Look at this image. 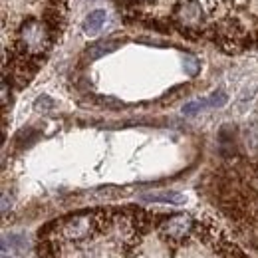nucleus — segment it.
<instances>
[{
	"label": "nucleus",
	"mask_w": 258,
	"mask_h": 258,
	"mask_svg": "<svg viewBox=\"0 0 258 258\" xmlns=\"http://www.w3.org/2000/svg\"><path fill=\"white\" fill-rule=\"evenodd\" d=\"M52 107H54V101L48 96H40L36 99V103H34V109L36 111H50Z\"/></svg>",
	"instance_id": "obj_10"
},
{
	"label": "nucleus",
	"mask_w": 258,
	"mask_h": 258,
	"mask_svg": "<svg viewBox=\"0 0 258 258\" xmlns=\"http://www.w3.org/2000/svg\"><path fill=\"white\" fill-rule=\"evenodd\" d=\"M185 72L189 74V76H197L199 74V70H201V64H199V60L195 58V56H185Z\"/></svg>",
	"instance_id": "obj_9"
},
{
	"label": "nucleus",
	"mask_w": 258,
	"mask_h": 258,
	"mask_svg": "<svg viewBox=\"0 0 258 258\" xmlns=\"http://www.w3.org/2000/svg\"><path fill=\"white\" fill-rule=\"evenodd\" d=\"M193 228V219L189 215H175L167 221H163L161 234L169 238H183L189 234V230Z\"/></svg>",
	"instance_id": "obj_2"
},
{
	"label": "nucleus",
	"mask_w": 258,
	"mask_h": 258,
	"mask_svg": "<svg viewBox=\"0 0 258 258\" xmlns=\"http://www.w3.org/2000/svg\"><path fill=\"white\" fill-rule=\"evenodd\" d=\"M242 143H244V149H246L250 155H256L258 153V123H250L248 127H244V131H242Z\"/></svg>",
	"instance_id": "obj_6"
},
{
	"label": "nucleus",
	"mask_w": 258,
	"mask_h": 258,
	"mask_svg": "<svg viewBox=\"0 0 258 258\" xmlns=\"http://www.w3.org/2000/svg\"><path fill=\"white\" fill-rule=\"evenodd\" d=\"M119 46H121V40H101V42H97L94 46H90L88 58L96 60V58H101V56H107V54L115 52Z\"/></svg>",
	"instance_id": "obj_4"
},
{
	"label": "nucleus",
	"mask_w": 258,
	"mask_h": 258,
	"mask_svg": "<svg viewBox=\"0 0 258 258\" xmlns=\"http://www.w3.org/2000/svg\"><path fill=\"white\" fill-rule=\"evenodd\" d=\"M2 101H4V105L8 103V84H6V80L2 82Z\"/></svg>",
	"instance_id": "obj_13"
},
{
	"label": "nucleus",
	"mask_w": 258,
	"mask_h": 258,
	"mask_svg": "<svg viewBox=\"0 0 258 258\" xmlns=\"http://www.w3.org/2000/svg\"><path fill=\"white\" fill-rule=\"evenodd\" d=\"M171 22L185 36H199L207 24V14L199 0H179L171 10Z\"/></svg>",
	"instance_id": "obj_1"
},
{
	"label": "nucleus",
	"mask_w": 258,
	"mask_h": 258,
	"mask_svg": "<svg viewBox=\"0 0 258 258\" xmlns=\"http://www.w3.org/2000/svg\"><path fill=\"white\" fill-rule=\"evenodd\" d=\"M103 24H105V10H94L84 20V32L88 36H96Z\"/></svg>",
	"instance_id": "obj_5"
},
{
	"label": "nucleus",
	"mask_w": 258,
	"mask_h": 258,
	"mask_svg": "<svg viewBox=\"0 0 258 258\" xmlns=\"http://www.w3.org/2000/svg\"><path fill=\"white\" fill-rule=\"evenodd\" d=\"M127 6L131 8H141V6H147V4H153L155 0H123Z\"/></svg>",
	"instance_id": "obj_12"
},
{
	"label": "nucleus",
	"mask_w": 258,
	"mask_h": 258,
	"mask_svg": "<svg viewBox=\"0 0 258 258\" xmlns=\"http://www.w3.org/2000/svg\"><path fill=\"white\" fill-rule=\"evenodd\" d=\"M141 199L147 201V203H169V205H183L185 203V195L177 193V191L147 193V195H141Z\"/></svg>",
	"instance_id": "obj_3"
},
{
	"label": "nucleus",
	"mask_w": 258,
	"mask_h": 258,
	"mask_svg": "<svg viewBox=\"0 0 258 258\" xmlns=\"http://www.w3.org/2000/svg\"><path fill=\"white\" fill-rule=\"evenodd\" d=\"M2 246H10V254H24L28 244H26V238H24V236H20V234H10V236H4Z\"/></svg>",
	"instance_id": "obj_7"
},
{
	"label": "nucleus",
	"mask_w": 258,
	"mask_h": 258,
	"mask_svg": "<svg viewBox=\"0 0 258 258\" xmlns=\"http://www.w3.org/2000/svg\"><path fill=\"white\" fill-rule=\"evenodd\" d=\"M205 107H211V105H209V99H201V101H191V103H187V105L183 107V113H185V115H193V113L201 111V109H205Z\"/></svg>",
	"instance_id": "obj_8"
},
{
	"label": "nucleus",
	"mask_w": 258,
	"mask_h": 258,
	"mask_svg": "<svg viewBox=\"0 0 258 258\" xmlns=\"http://www.w3.org/2000/svg\"><path fill=\"white\" fill-rule=\"evenodd\" d=\"M2 213H4V215L8 213V195L6 193L2 195Z\"/></svg>",
	"instance_id": "obj_14"
},
{
	"label": "nucleus",
	"mask_w": 258,
	"mask_h": 258,
	"mask_svg": "<svg viewBox=\"0 0 258 258\" xmlns=\"http://www.w3.org/2000/svg\"><path fill=\"white\" fill-rule=\"evenodd\" d=\"M226 99L228 97H226L225 92H217V94H213V96L209 97V105L211 107H223L226 103Z\"/></svg>",
	"instance_id": "obj_11"
},
{
	"label": "nucleus",
	"mask_w": 258,
	"mask_h": 258,
	"mask_svg": "<svg viewBox=\"0 0 258 258\" xmlns=\"http://www.w3.org/2000/svg\"><path fill=\"white\" fill-rule=\"evenodd\" d=\"M2 258H16V256H14V254H10V256H8V252H2Z\"/></svg>",
	"instance_id": "obj_15"
}]
</instances>
